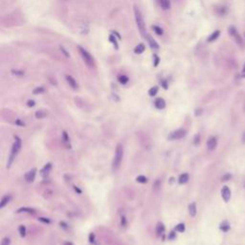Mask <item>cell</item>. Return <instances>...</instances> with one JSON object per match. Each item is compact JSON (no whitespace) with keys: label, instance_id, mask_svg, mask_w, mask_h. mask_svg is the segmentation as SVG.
Returning <instances> with one entry per match:
<instances>
[{"label":"cell","instance_id":"cell-31","mask_svg":"<svg viewBox=\"0 0 245 245\" xmlns=\"http://www.w3.org/2000/svg\"><path fill=\"white\" fill-rule=\"evenodd\" d=\"M231 178H232L231 173H226L221 177V181H229V180H231Z\"/></svg>","mask_w":245,"mask_h":245},{"label":"cell","instance_id":"cell-19","mask_svg":"<svg viewBox=\"0 0 245 245\" xmlns=\"http://www.w3.org/2000/svg\"><path fill=\"white\" fill-rule=\"evenodd\" d=\"M219 228H220V230L222 232H224V233H226V232H228L229 230H230V224H229V222L228 221H223L221 224H220V226H219Z\"/></svg>","mask_w":245,"mask_h":245},{"label":"cell","instance_id":"cell-25","mask_svg":"<svg viewBox=\"0 0 245 245\" xmlns=\"http://www.w3.org/2000/svg\"><path fill=\"white\" fill-rule=\"evenodd\" d=\"M18 232H19L20 236H26V227L24 225H20L19 228H18Z\"/></svg>","mask_w":245,"mask_h":245},{"label":"cell","instance_id":"cell-15","mask_svg":"<svg viewBox=\"0 0 245 245\" xmlns=\"http://www.w3.org/2000/svg\"><path fill=\"white\" fill-rule=\"evenodd\" d=\"M160 6L162 7V9L168 10L170 8V0H158Z\"/></svg>","mask_w":245,"mask_h":245},{"label":"cell","instance_id":"cell-48","mask_svg":"<svg viewBox=\"0 0 245 245\" xmlns=\"http://www.w3.org/2000/svg\"><path fill=\"white\" fill-rule=\"evenodd\" d=\"M242 142L245 143V131H244V133H243V135H242Z\"/></svg>","mask_w":245,"mask_h":245},{"label":"cell","instance_id":"cell-5","mask_svg":"<svg viewBox=\"0 0 245 245\" xmlns=\"http://www.w3.org/2000/svg\"><path fill=\"white\" fill-rule=\"evenodd\" d=\"M186 133H187V131L185 129H177L170 134L169 139L170 140H179V139L184 138L186 136Z\"/></svg>","mask_w":245,"mask_h":245},{"label":"cell","instance_id":"cell-47","mask_svg":"<svg viewBox=\"0 0 245 245\" xmlns=\"http://www.w3.org/2000/svg\"><path fill=\"white\" fill-rule=\"evenodd\" d=\"M16 124L17 125H19V126H24V123H21L20 121H16Z\"/></svg>","mask_w":245,"mask_h":245},{"label":"cell","instance_id":"cell-43","mask_svg":"<svg viewBox=\"0 0 245 245\" xmlns=\"http://www.w3.org/2000/svg\"><path fill=\"white\" fill-rule=\"evenodd\" d=\"M13 73L16 75H23V72H18V71H14V70H13Z\"/></svg>","mask_w":245,"mask_h":245},{"label":"cell","instance_id":"cell-7","mask_svg":"<svg viewBox=\"0 0 245 245\" xmlns=\"http://www.w3.org/2000/svg\"><path fill=\"white\" fill-rule=\"evenodd\" d=\"M36 169H32L31 170H29L28 173H26V174H25V180H26V182H28V183L34 182L35 178H36Z\"/></svg>","mask_w":245,"mask_h":245},{"label":"cell","instance_id":"cell-24","mask_svg":"<svg viewBox=\"0 0 245 245\" xmlns=\"http://www.w3.org/2000/svg\"><path fill=\"white\" fill-rule=\"evenodd\" d=\"M185 224L184 223H179L178 225H176V227H175V231L178 232V233H183L185 232Z\"/></svg>","mask_w":245,"mask_h":245},{"label":"cell","instance_id":"cell-38","mask_svg":"<svg viewBox=\"0 0 245 245\" xmlns=\"http://www.w3.org/2000/svg\"><path fill=\"white\" fill-rule=\"evenodd\" d=\"M94 239H95V235H94V233H91L90 235H89V241L91 243L94 242Z\"/></svg>","mask_w":245,"mask_h":245},{"label":"cell","instance_id":"cell-18","mask_svg":"<svg viewBox=\"0 0 245 245\" xmlns=\"http://www.w3.org/2000/svg\"><path fill=\"white\" fill-rule=\"evenodd\" d=\"M10 200H11V196L10 195H4L2 197V199H1V203H0V208H4L7 204H8L10 202Z\"/></svg>","mask_w":245,"mask_h":245},{"label":"cell","instance_id":"cell-23","mask_svg":"<svg viewBox=\"0 0 245 245\" xmlns=\"http://www.w3.org/2000/svg\"><path fill=\"white\" fill-rule=\"evenodd\" d=\"M36 119H43L47 116V112L45 110H38L36 112Z\"/></svg>","mask_w":245,"mask_h":245},{"label":"cell","instance_id":"cell-30","mask_svg":"<svg viewBox=\"0 0 245 245\" xmlns=\"http://www.w3.org/2000/svg\"><path fill=\"white\" fill-rule=\"evenodd\" d=\"M152 28H153V30H154V32L156 33L157 35H159V36H162L163 35V30H162V28H160V27H158V26H152Z\"/></svg>","mask_w":245,"mask_h":245},{"label":"cell","instance_id":"cell-27","mask_svg":"<svg viewBox=\"0 0 245 245\" xmlns=\"http://www.w3.org/2000/svg\"><path fill=\"white\" fill-rule=\"evenodd\" d=\"M118 80H119L120 83H122V85H126V83H127V82H129V78L125 75L120 76Z\"/></svg>","mask_w":245,"mask_h":245},{"label":"cell","instance_id":"cell-12","mask_svg":"<svg viewBox=\"0 0 245 245\" xmlns=\"http://www.w3.org/2000/svg\"><path fill=\"white\" fill-rule=\"evenodd\" d=\"M164 232H165V226H164V224L162 222H158L157 223V226H156V234H157V236H162Z\"/></svg>","mask_w":245,"mask_h":245},{"label":"cell","instance_id":"cell-33","mask_svg":"<svg viewBox=\"0 0 245 245\" xmlns=\"http://www.w3.org/2000/svg\"><path fill=\"white\" fill-rule=\"evenodd\" d=\"M116 38L113 35H110V36H109V39H110V41L114 44V46L116 47V48H118V42H117V40L115 39Z\"/></svg>","mask_w":245,"mask_h":245},{"label":"cell","instance_id":"cell-49","mask_svg":"<svg viewBox=\"0 0 245 245\" xmlns=\"http://www.w3.org/2000/svg\"><path fill=\"white\" fill-rule=\"evenodd\" d=\"M243 76L245 77V65H244V70H243Z\"/></svg>","mask_w":245,"mask_h":245},{"label":"cell","instance_id":"cell-37","mask_svg":"<svg viewBox=\"0 0 245 245\" xmlns=\"http://www.w3.org/2000/svg\"><path fill=\"white\" fill-rule=\"evenodd\" d=\"M35 104H36V103L33 100H29L28 102H27V105L29 107H35Z\"/></svg>","mask_w":245,"mask_h":245},{"label":"cell","instance_id":"cell-6","mask_svg":"<svg viewBox=\"0 0 245 245\" xmlns=\"http://www.w3.org/2000/svg\"><path fill=\"white\" fill-rule=\"evenodd\" d=\"M221 195H222L223 200H224L225 202H228V201L230 200V198H231V191H230V189L227 187V186H224V187L222 188Z\"/></svg>","mask_w":245,"mask_h":245},{"label":"cell","instance_id":"cell-4","mask_svg":"<svg viewBox=\"0 0 245 245\" xmlns=\"http://www.w3.org/2000/svg\"><path fill=\"white\" fill-rule=\"evenodd\" d=\"M78 49H79V52L80 54V56H82V60H85V64L88 67L92 68L94 66V60H93V58L91 57V55L87 52L85 49H83L82 47H80V46L79 47Z\"/></svg>","mask_w":245,"mask_h":245},{"label":"cell","instance_id":"cell-41","mask_svg":"<svg viewBox=\"0 0 245 245\" xmlns=\"http://www.w3.org/2000/svg\"><path fill=\"white\" fill-rule=\"evenodd\" d=\"M201 113H202V109H201V108H199V109H196V111H195V115H196V116L200 115Z\"/></svg>","mask_w":245,"mask_h":245},{"label":"cell","instance_id":"cell-35","mask_svg":"<svg viewBox=\"0 0 245 245\" xmlns=\"http://www.w3.org/2000/svg\"><path fill=\"white\" fill-rule=\"evenodd\" d=\"M193 142H195V145H198V144H199V143H200V135H199V134H196V135H195V140H193Z\"/></svg>","mask_w":245,"mask_h":245},{"label":"cell","instance_id":"cell-10","mask_svg":"<svg viewBox=\"0 0 245 245\" xmlns=\"http://www.w3.org/2000/svg\"><path fill=\"white\" fill-rule=\"evenodd\" d=\"M154 105H155V107L158 108V109H164V108L166 107V102H165L164 99L158 98V99H156V100H155Z\"/></svg>","mask_w":245,"mask_h":245},{"label":"cell","instance_id":"cell-9","mask_svg":"<svg viewBox=\"0 0 245 245\" xmlns=\"http://www.w3.org/2000/svg\"><path fill=\"white\" fill-rule=\"evenodd\" d=\"M229 33H230V35H231L234 38H236V40L239 43V44H241V43H242V41H241V39H240V36H239V33H237L236 29L235 27H233V26L230 27V28H229Z\"/></svg>","mask_w":245,"mask_h":245},{"label":"cell","instance_id":"cell-46","mask_svg":"<svg viewBox=\"0 0 245 245\" xmlns=\"http://www.w3.org/2000/svg\"><path fill=\"white\" fill-rule=\"evenodd\" d=\"M122 225H124V226L126 225V218L125 217H122Z\"/></svg>","mask_w":245,"mask_h":245},{"label":"cell","instance_id":"cell-20","mask_svg":"<svg viewBox=\"0 0 245 245\" xmlns=\"http://www.w3.org/2000/svg\"><path fill=\"white\" fill-rule=\"evenodd\" d=\"M146 49V47L145 45L143 44V43H140V44H138L136 47H135V49H134V52L135 54H142V53H144V51Z\"/></svg>","mask_w":245,"mask_h":245},{"label":"cell","instance_id":"cell-40","mask_svg":"<svg viewBox=\"0 0 245 245\" xmlns=\"http://www.w3.org/2000/svg\"><path fill=\"white\" fill-rule=\"evenodd\" d=\"M154 58H155V60H154V66H157V65H158V63H159V58L157 57V56H154Z\"/></svg>","mask_w":245,"mask_h":245},{"label":"cell","instance_id":"cell-2","mask_svg":"<svg viewBox=\"0 0 245 245\" xmlns=\"http://www.w3.org/2000/svg\"><path fill=\"white\" fill-rule=\"evenodd\" d=\"M123 156H124V147H123V145L118 144V146H117V148H116L114 158H113V162H112L113 170H119V168L121 167V164H122Z\"/></svg>","mask_w":245,"mask_h":245},{"label":"cell","instance_id":"cell-32","mask_svg":"<svg viewBox=\"0 0 245 245\" xmlns=\"http://www.w3.org/2000/svg\"><path fill=\"white\" fill-rule=\"evenodd\" d=\"M1 245H11V239L9 237H3L1 240Z\"/></svg>","mask_w":245,"mask_h":245},{"label":"cell","instance_id":"cell-28","mask_svg":"<svg viewBox=\"0 0 245 245\" xmlns=\"http://www.w3.org/2000/svg\"><path fill=\"white\" fill-rule=\"evenodd\" d=\"M21 212H25V213H29V214H35V211L33 209H30V208H21L17 211V213H21Z\"/></svg>","mask_w":245,"mask_h":245},{"label":"cell","instance_id":"cell-45","mask_svg":"<svg viewBox=\"0 0 245 245\" xmlns=\"http://www.w3.org/2000/svg\"><path fill=\"white\" fill-rule=\"evenodd\" d=\"M63 245H74V244H73L71 241H65V242L63 243Z\"/></svg>","mask_w":245,"mask_h":245},{"label":"cell","instance_id":"cell-16","mask_svg":"<svg viewBox=\"0 0 245 245\" xmlns=\"http://www.w3.org/2000/svg\"><path fill=\"white\" fill-rule=\"evenodd\" d=\"M189 178H190V176L188 173H183L179 176L178 182L180 183V184H186V183L189 181Z\"/></svg>","mask_w":245,"mask_h":245},{"label":"cell","instance_id":"cell-17","mask_svg":"<svg viewBox=\"0 0 245 245\" xmlns=\"http://www.w3.org/2000/svg\"><path fill=\"white\" fill-rule=\"evenodd\" d=\"M189 213L192 217H195L196 214V204L195 202H192L190 204L189 206Z\"/></svg>","mask_w":245,"mask_h":245},{"label":"cell","instance_id":"cell-21","mask_svg":"<svg viewBox=\"0 0 245 245\" xmlns=\"http://www.w3.org/2000/svg\"><path fill=\"white\" fill-rule=\"evenodd\" d=\"M219 35H220V31H219V30L214 31V32L213 33V34H212V35L209 36V38H208V41H209V42L214 41V40H215L217 38H218Z\"/></svg>","mask_w":245,"mask_h":245},{"label":"cell","instance_id":"cell-34","mask_svg":"<svg viewBox=\"0 0 245 245\" xmlns=\"http://www.w3.org/2000/svg\"><path fill=\"white\" fill-rule=\"evenodd\" d=\"M44 92V88L43 87H38L34 90V94H38V93H42Z\"/></svg>","mask_w":245,"mask_h":245},{"label":"cell","instance_id":"cell-1","mask_svg":"<svg viewBox=\"0 0 245 245\" xmlns=\"http://www.w3.org/2000/svg\"><path fill=\"white\" fill-rule=\"evenodd\" d=\"M134 16H135V20H136V24L137 27L140 31V34L142 36H145L146 33V23L144 20V17H143V14L141 13L140 9L137 5H134Z\"/></svg>","mask_w":245,"mask_h":245},{"label":"cell","instance_id":"cell-42","mask_svg":"<svg viewBox=\"0 0 245 245\" xmlns=\"http://www.w3.org/2000/svg\"><path fill=\"white\" fill-rule=\"evenodd\" d=\"M60 50H61V51H63V53H64V55H65V56H66L67 58H69V55H68V53L66 52V51L64 50V48H63V47H60Z\"/></svg>","mask_w":245,"mask_h":245},{"label":"cell","instance_id":"cell-44","mask_svg":"<svg viewBox=\"0 0 245 245\" xmlns=\"http://www.w3.org/2000/svg\"><path fill=\"white\" fill-rule=\"evenodd\" d=\"M74 189H75V191H76L77 192H79V193H82V191H80V189H79L78 187H76V186H75V187H74Z\"/></svg>","mask_w":245,"mask_h":245},{"label":"cell","instance_id":"cell-11","mask_svg":"<svg viewBox=\"0 0 245 245\" xmlns=\"http://www.w3.org/2000/svg\"><path fill=\"white\" fill-rule=\"evenodd\" d=\"M65 78H66V80H67V82L69 83V85H70L73 89H77V88H78V83H77V80L74 78H73L72 76L67 75L66 77H65Z\"/></svg>","mask_w":245,"mask_h":245},{"label":"cell","instance_id":"cell-13","mask_svg":"<svg viewBox=\"0 0 245 245\" xmlns=\"http://www.w3.org/2000/svg\"><path fill=\"white\" fill-rule=\"evenodd\" d=\"M51 169H52V165H51L50 163L46 164V165H45V167L43 168V170H41V173H40V174L42 175V177H46L47 175L49 174V173H50Z\"/></svg>","mask_w":245,"mask_h":245},{"label":"cell","instance_id":"cell-14","mask_svg":"<svg viewBox=\"0 0 245 245\" xmlns=\"http://www.w3.org/2000/svg\"><path fill=\"white\" fill-rule=\"evenodd\" d=\"M147 38H148V41L149 43V45H151V48H154V49H159V44L157 43L154 39L151 38V36L147 35Z\"/></svg>","mask_w":245,"mask_h":245},{"label":"cell","instance_id":"cell-39","mask_svg":"<svg viewBox=\"0 0 245 245\" xmlns=\"http://www.w3.org/2000/svg\"><path fill=\"white\" fill-rule=\"evenodd\" d=\"M175 236H176V234H175L174 232H171L170 234V236H169V239H173L174 237H175Z\"/></svg>","mask_w":245,"mask_h":245},{"label":"cell","instance_id":"cell-3","mask_svg":"<svg viewBox=\"0 0 245 245\" xmlns=\"http://www.w3.org/2000/svg\"><path fill=\"white\" fill-rule=\"evenodd\" d=\"M21 145H22V141L18 136H14V142L12 148V151H11V155H10V159H9V163H8V167H10V165L12 164V162L13 161V158L16 157V155L19 152L20 148H21Z\"/></svg>","mask_w":245,"mask_h":245},{"label":"cell","instance_id":"cell-8","mask_svg":"<svg viewBox=\"0 0 245 245\" xmlns=\"http://www.w3.org/2000/svg\"><path fill=\"white\" fill-rule=\"evenodd\" d=\"M217 146V140L215 137H210L207 141V148L209 151H214Z\"/></svg>","mask_w":245,"mask_h":245},{"label":"cell","instance_id":"cell-36","mask_svg":"<svg viewBox=\"0 0 245 245\" xmlns=\"http://www.w3.org/2000/svg\"><path fill=\"white\" fill-rule=\"evenodd\" d=\"M40 221L41 222H44V223H47V224H49V223L51 222L50 221V219H48V218H46V217H39L38 218Z\"/></svg>","mask_w":245,"mask_h":245},{"label":"cell","instance_id":"cell-22","mask_svg":"<svg viewBox=\"0 0 245 245\" xmlns=\"http://www.w3.org/2000/svg\"><path fill=\"white\" fill-rule=\"evenodd\" d=\"M62 140L64 142V144L66 145V147L70 148V140H69V136L66 131H63L62 132Z\"/></svg>","mask_w":245,"mask_h":245},{"label":"cell","instance_id":"cell-29","mask_svg":"<svg viewBox=\"0 0 245 245\" xmlns=\"http://www.w3.org/2000/svg\"><path fill=\"white\" fill-rule=\"evenodd\" d=\"M157 92H158V87L154 86V87H152V88L149 89L148 94H149V96H155V95L157 94Z\"/></svg>","mask_w":245,"mask_h":245},{"label":"cell","instance_id":"cell-26","mask_svg":"<svg viewBox=\"0 0 245 245\" xmlns=\"http://www.w3.org/2000/svg\"><path fill=\"white\" fill-rule=\"evenodd\" d=\"M136 181L139 183H142V184H145V183L148 182V178L144 176V175H139V176H137V178H136Z\"/></svg>","mask_w":245,"mask_h":245}]
</instances>
